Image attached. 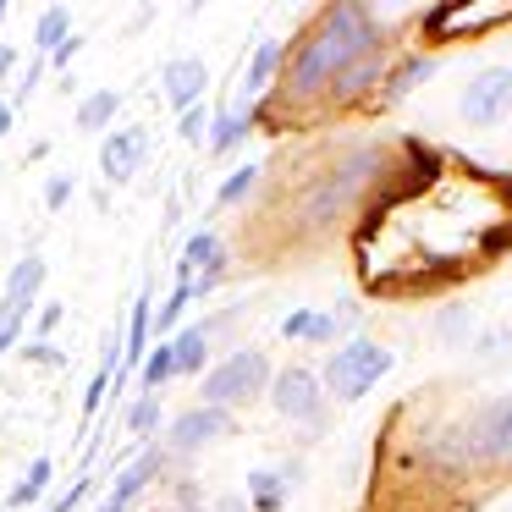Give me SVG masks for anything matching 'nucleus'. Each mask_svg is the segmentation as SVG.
<instances>
[{
    "instance_id": "f257e3e1",
    "label": "nucleus",
    "mask_w": 512,
    "mask_h": 512,
    "mask_svg": "<svg viewBox=\"0 0 512 512\" xmlns=\"http://www.w3.org/2000/svg\"><path fill=\"white\" fill-rule=\"evenodd\" d=\"M364 61H380V23L364 6H336V12H325L303 34L298 56H292V72H287V89L298 100H309L320 89H336Z\"/></svg>"
},
{
    "instance_id": "f03ea898",
    "label": "nucleus",
    "mask_w": 512,
    "mask_h": 512,
    "mask_svg": "<svg viewBox=\"0 0 512 512\" xmlns=\"http://www.w3.org/2000/svg\"><path fill=\"white\" fill-rule=\"evenodd\" d=\"M386 369H391V347L369 342V336H353L347 347H336V353H331L320 386L331 391L336 402H358L364 391H375V380H386Z\"/></svg>"
},
{
    "instance_id": "7ed1b4c3",
    "label": "nucleus",
    "mask_w": 512,
    "mask_h": 512,
    "mask_svg": "<svg viewBox=\"0 0 512 512\" xmlns=\"http://www.w3.org/2000/svg\"><path fill=\"white\" fill-rule=\"evenodd\" d=\"M270 386V358L259 353V347H243V353L221 358V364L210 369V380H204V408H243V402H254L259 391Z\"/></svg>"
},
{
    "instance_id": "20e7f679",
    "label": "nucleus",
    "mask_w": 512,
    "mask_h": 512,
    "mask_svg": "<svg viewBox=\"0 0 512 512\" xmlns=\"http://www.w3.org/2000/svg\"><path fill=\"white\" fill-rule=\"evenodd\" d=\"M457 116L468 127H496L512 116V67H479L457 94Z\"/></svg>"
},
{
    "instance_id": "39448f33",
    "label": "nucleus",
    "mask_w": 512,
    "mask_h": 512,
    "mask_svg": "<svg viewBox=\"0 0 512 512\" xmlns=\"http://www.w3.org/2000/svg\"><path fill=\"white\" fill-rule=\"evenodd\" d=\"M270 402H276L281 419H298V424H320L325 413V386L314 369H281L270 380Z\"/></svg>"
},
{
    "instance_id": "423d86ee",
    "label": "nucleus",
    "mask_w": 512,
    "mask_h": 512,
    "mask_svg": "<svg viewBox=\"0 0 512 512\" xmlns=\"http://www.w3.org/2000/svg\"><path fill=\"white\" fill-rule=\"evenodd\" d=\"M468 452L479 463H507L512 457V391L474 413V424H468Z\"/></svg>"
},
{
    "instance_id": "0eeeda50",
    "label": "nucleus",
    "mask_w": 512,
    "mask_h": 512,
    "mask_svg": "<svg viewBox=\"0 0 512 512\" xmlns=\"http://www.w3.org/2000/svg\"><path fill=\"white\" fill-rule=\"evenodd\" d=\"M221 270H226L221 237H215V232H199L188 248H182V259H177V287H188L193 298H204V292H215Z\"/></svg>"
},
{
    "instance_id": "6e6552de",
    "label": "nucleus",
    "mask_w": 512,
    "mask_h": 512,
    "mask_svg": "<svg viewBox=\"0 0 512 512\" xmlns=\"http://www.w3.org/2000/svg\"><path fill=\"white\" fill-rule=\"evenodd\" d=\"M144 160H149V133L144 127H116L111 138H105V149H100V171H105V182H127V177H138L144 171Z\"/></svg>"
},
{
    "instance_id": "1a4fd4ad",
    "label": "nucleus",
    "mask_w": 512,
    "mask_h": 512,
    "mask_svg": "<svg viewBox=\"0 0 512 512\" xmlns=\"http://www.w3.org/2000/svg\"><path fill=\"white\" fill-rule=\"evenodd\" d=\"M232 430V419H226L221 408H188L177 424H171V452H199L204 441H215V435Z\"/></svg>"
},
{
    "instance_id": "9d476101",
    "label": "nucleus",
    "mask_w": 512,
    "mask_h": 512,
    "mask_svg": "<svg viewBox=\"0 0 512 512\" xmlns=\"http://www.w3.org/2000/svg\"><path fill=\"white\" fill-rule=\"evenodd\" d=\"M160 463H166V452H160V446H149V452H138L133 463H127L122 474H116V485H111V501H105L100 512H127V501H133L138 490H144L149 479L160 474Z\"/></svg>"
},
{
    "instance_id": "9b49d317",
    "label": "nucleus",
    "mask_w": 512,
    "mask_h": 512,
    "mask_svg": "<svg viewBox=\"0 0 512 512\" xmlns=\"http://www.w3.org/2000/svg\"><path fill=\"white\" fill-rule=\"evenodd\" d=\"M160 83H166V100L188 111V105H199V94L210 89V72H204L199 56H182V61H171V67H166V78H160Z\"/></svg>"
},
{
    "instance_id": "f8f14e48",
    "label": "nucleus",
    "mask_w": 512,
    "mask_h": 512,
    "mask_svg": "<svg viewBox=\"0 0 512 512\" xmlns=\"http://www.w3.org/2000/svg\"><path fill=\"white\" fill-rule=\"evenodd\" d=\"M292 479H298V463H287L281 474L276 468H254V474H248V501H254V512H281Z\"/></svg>"
},
{
    "instance_id": "ddd939ff",
    "label": "nucleus",
    "mask_w": 512,
    "mask_h": 512,
    "mask_svg": "<svg viewBox=\"0 0 512 512\" xmlns=\"http://www.w3.org/2000/svg\"><path fill=\"white\" fill-rule=\"evenodd\" d=\"M281 336H287V342H331L336 320L320 309H292L287 320H281Z\"/></svg>"
},
{
    "instance_id": "4468645a",
    "label": "nucleus",
    "mask_w": 512,
    "mask_h": 512,
    "mask_svg": "<svg viewBox=\"0 0 512 512\" xmlns=\"http://www.w3.org/2000/svg\"><path fill=\"white\" fill-rule=\"evenodd\" d=\"M204 353H210V331L204 325H188V331L171 336V358H177V375H199Z\"/></svg>"
},
{
    "instance_id": "2eb2a0df",
    "label": "nucleus",
    "mask_w": 512,
    "mask_h": 512,
    "mask_svg": "<svg viewBox=\"0 0 512 512\" xmlns=\"http://www.w3.org/2000/svg\"><path fill=\"white\" fill-rule=\"evenodd\" d=\"M276 67H281V39H259L254 61H248V78H243V94H248V100H254L259 89H270Z\"/></svg>"
},
{
    "instance_id": "dca6fc26",
    "label": "nucleus",
    "mask_w": 512,
    "mask_h": 512,
    "mask_svg": "<svg viewBox=\"0 0 512 512\" xmlns=\"http://www.w3.org/2000/svg\"><path fill=\"white\" fill-rule=\"evenodd\" d=\"M248 127H254V116H248V111H226V116H215V122H210V149H215V155L237 149V144L248 138Z\"/></svg>"
},
{
    "instance_id": "f3484780",
    "label": "nucleus",
    "mask_w": 512,
    "mask_h": 512,
    "mask_svg": "<svg viewBox=\"0 0 512 512\" xmlns=\"http://www.w3.org/2000/svg\"><path fill=\"white\" fill-rule=\"evenodd\" d=\"M149 325H155V309H149V298H138L133 303V325H127V369H144Z\"/></svg>"
},
{
    "instance_id": "a211bd4d",
    "label": "nucleus",
    "mask_w": 512,
    "mask_h": 512,
    "mask_svg": "<svg viewBox=\"0 0 512 512\" xmlns=\"http://www.w3.org/2000/svg\"><path fill=\"white\" fill-rule=\"evenodd\" d=\"M116 111H122L116 89H94L89 100H83V111H78V127H83V133H100V127H111Z\"/></svg>"
},
{
    "instance_id": "6ab92c4d",
    "label": "nucleus",
    "mask_w": 512,
    "mask_h": 512,
    "mask_svg": "<svg viewBox=\"0 0 512 512\" xmlns=\"http://www.w3.org/2000/svg\"><path fill=\"white\" fill-rule=\"evenodd\" d=\"M39 287H45V259H39V254L17 259L12 281H6V298H28V303H34V298H39Z\"/></svg>"
},
{
    "instance_id": "aec40b11",
    "label": "nucleus",
    "mask_w": 512,
    "mask_h": 512,
    "mask_svg": "<svg viewBox=\"0 0 512 512\" xmlns=\"http://www.w3.org/2000/svg\"><path fill=\"white\" fill-rule=\"evenodd\" d=\"M28 309H34L28 298H6V292H0V358H6V353L17 347V336H23Z\"/></svg>"
},
{
    "instance_id": "412c9836",
    "label": "nucleus",
    "mask_w": 512,
    "mask_h": 512,
    "mask_svg": "<svg viewBox=\"0 0 512 512\" xmlns=\"http://www.w3.org/2000/svg\"><path fill=\"white\" fill-rule=\"evenodd\" d=\"M430 72H435V61H430V56H413V61H402V67L386 78V100H402V94H413L424 78H430Z\"/></svg>"
},
{
    "instance_id": "4be33fe9",
    "label": "nucleus",
    "mask_w": 512,
    "mask_h": 512,
    "mask_svg": "<svg viewBox=\"0 0 512 512\" xmlns=\"http://www.w3.org/2000/svg\"><path fill=\"white\" fill-rule=\"evenodd\" d=\"M67 39H72V23H67V12H61V6H50V12L39 17V28H34V45H39V56H45V50L56 56V50L67 45Z\"/></svg>"
},
{
    "instance_id": "5701e85b",
    "label": "nucleus",
    "mask_w": 512,
    "mask_h": 512,
    "mask_svg": "<svg viewBox=\"0 0 512 512\" xmlns=\"http://www.w3.org/2000/svg\"><path fill=\"white\" fill-rule=\"evenodd\" d=\"M138 375H144V386H149V391H160V386H166V380L177 375V358H171V342L149 347V353H144V369H138Z\"/></svg>"
},
{
    "instance_id": "b1692460",
    "label": "nucleus",
    "mask_w": 512,
    "mask_h": 512,
    "mask_svg": "<svg viewBox=\"0 0 512 512\" xmlns=\"http://www.w3.org/2000/svg\"><path fill=\"white\" fill-rule=\"evenodd\" d=\"M50 474H56V463H50V457H34V463H28V474H23V485L12 490V507H28V501H39V490L50 485Z\"/></svg>"
},
{
    "instance_id": "393cba45",
    "label": "nucleus",
    "mask_w": 512,
    "mask_h": 512,
    "mask_svg": "<svg viewBox=\"0 0 512 512\" xmlns=\"http://www.w3.org/2000/svg\"><path fill=\"white\" fill-rule=\"evenodd\" d=\"M155 424H160V397H155V391H144V397L127 408V430H133V435H149Z\"/></svg>"
},
{
    "instance_id": "a878e982",
    "label": "nucleus",
    "mask_w": 512,
    "mask_h": 512,
    "mask_svg": "<svg viewBox=\"0 0 512 512\" xmlns=\"http://www.w3.org/2000/svg\"><path fill=\"white\" fill-rule=\"evenodd\" d=\"M468 320H474V314H468V303H452V309L435 314V331H441L446 342H468Z\"/></svg>"
},
{
    "instance_id": "bb28decb",
    "label": "nucleus",
    "mask_w": 512,
    "mask_h": 512,
    "mask_svg": "<svg viewBox=\"0 0 512 512\" xmlns=\"http://www.w3.org/2000/svg\"><path fill=\"white\" fill-rule=\"evenodd\" d=\"M188 298H193L188 287H171V298L160 303V314H155V331L166 336V342H171V325H177V320H182V309H188Z\"/></svg>"
},
{
    "instance_id": "cd10ccee",
    "label": "nucleus",
    "mask_w": 512,
    "mask_h": 512,
    "mask_svg": "<svg viewBox=\"0 0 512 512\" xmlns=\"http://www.w3.org/2000/svg\"><path fill=\"white\" fill-rule=\"evenodd\" d=\"M254 182H259V160H254V166H243V171H232V177L221 182V204H237Z\"/></svg>"
},
{
    "instance_id": "c85d7f7f",
    "label": "nucleus",
    "mask_w": 512,
    "mask_h": 512,
    "mask_svg": "<svg viewBox=\"0 0 512 512\" xmlns=\"http://www.w3.org/2000/svg\"><path fill=\"white\" fill-rule=\"evenodd\" d=\"M177 133H182V138H210V111H204V105H188Z\"/></svg>"
},
{
    "instance_id": "c756f323",
    "label": "nucleus",
    "mask_w": 512,
    "mask_h": 512,
    "mask_svg": "<svg viewBox=\"0 0 512 512\" xmlns=\"http://www.w3.org/2000/svg\"><path fill=\"white\" fill-rule=\"evenodd\" d=\"M67 199H72V177H50V188H45V204H50V210H61Z\"/></svg>"
},
{
    "instance_id": "7c9ffc66",
    "label": "nucleus",
    "mask_w": 512,
    "mask_h": 512,
    "mask_svg": "<svg viewBox=\"0 0 512 512\" xmlns=\"http://www.w3.org/2000/svg\"><path fill=\"white\" fill-rule=\"evenodd\" d=\"M23 358H34V364H61V353H56L50 342H28V347H23Z\"/></svg>"
},
{
    "instance_id": "2f4dec72",
    "label": "nucleus",
    "mask_w": 512,
    "mask_h": 512,
    "mask_svg": "<svg viewBox=\"0 0 512 512\" xmlns=\"http://www.w3.org/2000/svg\"><path fill=\"white\" fill-rule=\"evenodd\" d=\"M61 325V303H45V314H39V336H50Z\"/></svg>"
},
{
    "instance_id": "473e14b6",
    "label": "nucleus",
    "mask_w": 512,
    "mask_h": 512,
    "mask_svg": "<svg viewBox=\"0 0 512 512\" xmlns=\"http://www.w3.org/2000/svg\"><path fill=\"white\" fill-rule=\"evenodd\" d=\"M78 50H83V39H78V34H72V39H67V45H61V50H56V67H67V61H72V56H78Z\"/></svg>"
},
{
    "instance_id": "72a5a7b5",
    "label": "nucleus",
    "mask_w": 512,
    "mask_h": 512,
    "mask_svg": "<svg viewBox=\"0 0 512 512\" xmlns=\"http://www.w3.org/2000/svg\"><path fill=\"white\" fill-rule=\"evenodd\" d=\"M12 122H17V116H12V105H6V100H0V138H6V133H12Z\"/></svg>"
},
{
    "instance_id": "f704fd0d",
    "label": "nucleus",
    "mask_w": 512,
    "mask_h": 512,
    "mask_svg": "<svg viewBox=\"0 0 512 512\" xmlns=\"http://www.w3.org/2000/svg\"><path fill=\"white\" fill-rule=\"evenodd\" d=\"M12 61H17V50H12V45H0V78L12 72Z\"/></svg>"
},
{
    "instance_id": "c9c22d12",
    "label": "nucleus",
    "mask_w": 512,
    "mask_h": 512,
    "mask_svg": "<svg viewBox=\"0 0 512 512\" xmlns=\"http://www.w3.org/2000/svg\"><path fill=\"white\" fill-rule=\"evenodd\" d=\"M0 17H6V0H0Z\"/></svg>"
}]
</instances>
